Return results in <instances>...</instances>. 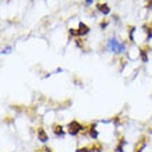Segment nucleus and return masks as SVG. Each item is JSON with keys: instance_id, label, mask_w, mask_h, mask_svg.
I'll return each instance as SVG.
<instances>
[{"instance_id": "6e6552de", "label": "nucleus", "mask_w": 152, "mask_h": 152, "mask_svg": "<svg viewBox=\"0 0 152 152\" xmlns=\"http://www.w3.org/2000/svg\"><path fill=\"white\" fill-rule=\"evenodd\" d=\"M97 124L96 123H93L90 124V129H88V134H90V137H91L93 140H96L97 137H98V132H97Z\"/></svg>"}, {"instance_id": "f8f14e48", "label": "nucleus", "mask_w": 152, "mask_h": 152, "mask_svg": "<svg viewBox=\"0 0 152 152\" xmlns=\"http://www.w3.org/2000/svg\"><path fill=\"white\" fill-rule=\"evenodd\" d=\"M124 142H126V141H124L123 138L120 137V140H119V144L116 145V148H115L116 151H118V152H124V151H123V145H124Z\"/></svg>"}, {"instance_id": "7ed1b4c3", "label": "nucleus", "mask_w": 152, "mask_h": 152, "mask_svg": "<svg viewBox=\"0 0 152 152\" xmlns=\"http://www.w3.org/2000/svg\"><path fill=\"white\" fill-rule=\"evenodd\" d=\"M108 47L111 48V51H113V53H120V51H123L124 50V43L119 44L116 39H109Z\"/></svg>"}, {"instance_id": "20e7f679", "label": "nucleus", "mask_w": 152, "mask_h": 152, "mask_svg": "<svg viewBox=\"0 0 152 152\" xmlns=\"http://www.w3.org/2000/svg\"><path fill=\"white\" fill-rule=\"evenodd\" d=\"M147 144H148V140H147V137H145V136H142L140 140L137 141L136 147H134V152H141L142 149L145 148V147H147Z\"/></svg>"}, {"instance_id": "0eeeda50", "label": "nucleus", "mask_w": 152, "mask_h": 152, "mask_svg": "<svg viewBox=\"0 0 152 152\" xmlns=\"http://www.w3.org/2000/svg\"><path fill=\"white\" fill-rule=\"evenodd\" d=\"M53 132L56 134L57 137H64L65 136V132H64V127L61 124H54L53 126Z\"/></svg>"}, {"instance_id": "1a4fd4ad", "label": "nucleus", "mask_w": 152, "mask_h": 152, "mask_svg": "<svg viewBox=\"0 0 152 152\" xmlns=\"http://www.w3.org/2000/svg\"><path fill=\"white\" fill-rule=\"evenodd\" d=\"M142 28H144V32L147 33V40H149L152 37V25H147V24H145Z\"/></svg>"}, {"instance_id": "2eb2a0df", "label": "nucleus", "mask_w": 152, "mask_h": 152, "mask_svg": "<svg viewBox=\"0 0 152 152\" xmlns=\"http://www.w3.org/2000/svg\"><path fill=\"white\" fill-rule=\"evenodd\" d=\"M108 26V21H101V24H100V28L101 29H104Z\"/></svg>"}, {"instance_id": "aec40b11", "label": "nucleus", "mask_w": 152, "mask_h": 152, "mask_svg": "<svg viewBox=\"0 0 152 152\" xmlns=\"http://www.w3.org/2000/svg\"><path fill=\"white\" fill-rule=\"evenodd\" d=\"M35 152H46V151H44V149H36Z\"/></svg>"}, {"instance_id": "412c9836", "label": "nucleus", "mask_w": 152, "mask_h": 152, "mask_svg": "<svg viewBox=\"0 0 152 152\" xmlns=\"http://www.w3.org/2000/svg\"><path fill=\"white\" fill-rule=\"evenodd\" d=\"M149 133H151V134H152V127H151V129H149Z\"/></svg>"}, {"instance_id": "ddd939ff", "label": "nucleus", "mask_w": 152, "mask_h": 152, "mask_svg": "<svg viewBox=\"0 0 152 152\" xmlns=\"http://www.w3.org/2000/svg\"><path fill=\"white\" fill-rule=\"evenodd\" d=\"M134 31H136V28L134 26H129V37H130V40H134Z\"/></svg>"}, {"instance_id": "f3484780", "label": "nucleus", "mask_w": 152, "mask_h": 152, "mask_svg": "<svg viewBox=\"0 0 152 152\" xmlns=\"http://www.w3.org/2000/svg\"><path fill=\"white\" fill-rule=\"evenodd\" d=\"M145 1H147V7L152 8V0H145Z\"/></svg>"}, {"instance_id": "9b49d317", "label": "nucleus", "mask_w": 152, "mask_h": 152, "mask_svg": "<svg viewBox=\"0 0 152 152\" xmlns=\"http://www.w3.org/2000/svg\"><path fill=\"white\" fill-rule=\"evenodd\" d=\"M140 56L142 62H148V54H147V48H141L140 50Z\"/></svg>"}, {"instance_id": "dca6fc26", "label": "nucleus", "mask_w": 152, "mask_h": 152, "mask_svg": "<svg viewBox=\"0 0 152 152\" xmlns=\"http://www.w3.org/2000/svg\"><path fill=\"white\" fill-rule=\"evenodd\" d=\"M76 44H77L79 47H83V46H84V42L82 39H76Z\"/></svg>"}, {"instance_id": "4468645a", "label": "nucleus", "mask_w": 152, "mask_h": 152, "mask_svg": "<svg viewBox=\"0 0 152 152\" xmlns=\"http://www.w3.org/2000/svg\"><path fill=\"white\" fill-rule=\"evenodd\" d=\"M76 152H91V149L87 148V147H82V148H77Z\"/></svg>"}, {"instance_id": "9d476101", "label": "nucleus", "mask_w": 152, "mask_h": 152, "mask_svg": "<svg viewBox=\"0 0 152 152\" xmlns=\"http://www.w3.org/2000/svg\"><path fill=\"white\" fill-rule=\"evenodd\" d=\"M90 149H91V152H101L102 151V145H101L100 142H94V144L90 147Z\"/></svg>"}, {"instance_id": "f257e3e1", "label": "nucleus", "mask_w": 152, "mask_h": 152, "mask_svg": "<svg viewBox=\"0 0 152 152\" xmlns=\"http://www.w3.org/2000/svg\"><path fill=\"white\" fill-rule=\"evenodd\" d=\"M90 32V28L84 22H79V28L77 29H69V35L71 36H84Z\"/></svg>"}, {"instance_id": "423d86ee", "label": "nucleus", "mask_w": 152, "mask_h": 152, "mask_svg": "<svg viewBox=\"0 0 152 152\" xmlns=\"http://www.w3.org/2000/svg\"><path fill=\"white\" fill-rule=\"evenodd\" d=\"M97 10L100 12H102L104 15H108L109 12H111V8H109V6L107 3H98L97 4Z\"/></svg>"}, {"instance_id": "f03ea898", "label": "nucleus", "mask_w": 152, "mask_h": 152, "mask_svg": "<svg viewBox=\"0 0 152 152\" xmlns=\"http://www.w3.org/2000/svg\"><path fill=\"white\" fill-rule=\"evenodd\" d=\"M82 130H83V126H82L77 120H72V122L68 124V133L71 136H77Z\"/></svg>"}, {"instance_id": "6ab92c4d", "label": "nucleus", "mask_w": 152, "mask_h": 152, "mask_svg": "<svg viewBox=\"0 0 152 152\" xmlns=\"http://www.w3.org/2000/svg\"><path fill=\"white\" fill-rule=\"evenodd\" d=\"M84 1H86V4H88V6L93 3V0H84Z\"/></svg>"}, {"instance_id": "39448f33", "label": "nucleus", "mask_w": 152, "mask_h": 152, "mask_svg": "<svg viewBox=\"0 0 152 152\" xmlns=\"http://www.w3.org/2000/svg\"><path fill=\"white\" fill-rule=\"evenodd\" d=\"M37 140L42 141V142H47L48 141V136H47V133H46V130H44L43 127L37 129Z\"/></svg>"}, {"instance_id": "a211bd4d", "label": "nucleus", "mask_w": 152, "mask_h": 152, "mask_svg": "<svg viewBox=\"0 0 152 152\" xmlns=\"http://www.w3.org/2000/svg\"><path fill=\"white\" fill-rule=\"evenodd\" d=\"M43 149H44V151H46V152H54L51 148H48V147H46V148H43Z\"/></svg>"}]
</instances>
